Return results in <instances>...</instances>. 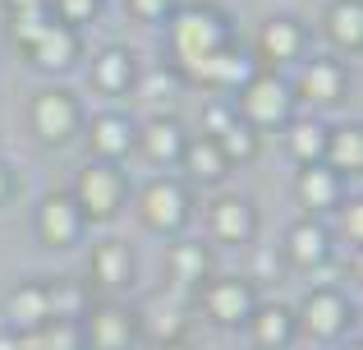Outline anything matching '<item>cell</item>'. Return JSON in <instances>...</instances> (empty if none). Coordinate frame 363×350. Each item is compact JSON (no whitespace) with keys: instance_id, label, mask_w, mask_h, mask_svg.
I'll list each match as a JSON object with an SVG mask.
<instances>
[{"instance_id":"obj_1","label":"cell","mask_w":363,"mask_h":350,"mask_svg":"<svg viewBox=\"0 0 363 350\" xmlns=\"http://www.w3.org/2000/svg\"><path fill=\"white\" fill-rule=\"evenodd\" d=\"M225 46H230V18L212 5L179 9L175 23H170V51H175V60L184 65L189 74L203 60H212L216 51H225Z\"/></svg>"},{"instance_id":"obj_2","label":"cell","mask_w":363,"mask_h":350,"mask_svg":"<svg viewBox=\"0 0 363 350\" xmlns=\"http://www.w3.org/2000/svg\"><path fill=\"white\" fill-rule=\"evenodd\" d=\"M240 111H244V125L248 129L285 125L290 111H294V92L285 88L276 74H253V79L240 88Z\"/></svg>"},{"instance_id":"obj_3","label":"cell","mask_w":363,"mask_h":350,"mask_svg":"<svg viewBox=\"0 0 363 350\" xmlns=\"http://www.w3.org/2000/svg\"><path fill=\"white\" fill-rule=\"evenodd\" d=\"M74 203H79L83 217L92 222H106L116 217V207L124 203V175L111 162H88L74 180Z\"/></svg>"},{"instance_id":"obj_4","label":"cell","mask_w":363,"mask_h":350,"mask_svg":"<svg viewBox=\"0 0 363 350\" xmlns=\"http://www.w3.org/2000/svg\"><path fill=\"white\" fill-rule=\"evenodd\" d=\"M28 120H33V134L42 138V143L60 148V143H69V134L79 129V106H74L69 92L46 88V92H37V97H33Z\"/></svg>"},{"instance_id":"obj_5","label":"cell","mask_w":363,"mask_h":350,"mask_svg":"<svg viewBox=\"0 0 363 350\" xmlns=\"http://www.w3.org/2000/svg\"><path fill=\"white\" fill-rule=\"evenodd\" d=\"M138 217H143L147 231H179V226L189 222V194H184V185L170 180V175L152 180V185L143 189V198H138Z\"/></svg>"},{"instance_id":"obj_6","label":"cell","mask_w":363,"mask_h":350,"mask_svg":"<svg viewBox=\"0 0 363 350\" xmlns=\"http://www.w3.org/2000/svg\"><path fill=\"white\" fill-rule=\"evenodd\" d=\"M257 309L253 286L240 277H221V281H203V314L221 327H240L248 323V314Z\"/></svg>"},{"instance_id":"obj_7","label":"cell","mask_w":363,"mask_h":350,"mask_svg":"<svg viewBox=\"0 0 363 350\" xmlns=\"http://www.w3.org/2000/svg\"><path fill=\"white\" fill-rule=\"evenodd\" d=\"M79 332H83V341H88V350H129L133 337H138V318H133L129 309L97 305Z\"/></svg>"},{"instance_id":"obj_8","label":"cell","mask_w":363,"mask_h":350,"mask_svg":"<svg viewBox=\"0 0 363 350\" xmlns=\"http://www.w3.org/2000/svg\"><path fill=\"white\" fill-rule=\"evenodd\" d=\"M79 226H83V212L74 203V194H46L42 198V207H37V235H42V244L65 249V244L79 240Z\"/></svg>"},{"instance_id":"obj_9","label":"cell","mask_w":363,"mask_h":350,"mask_svg":"<svg viewBox=\"0 0 363 350\" xmlns=\"http://www.w3.org/2000/svg\"><path fill=\"white\" fill-rule=\"evenodd\" d=\"M350 300L340 295V290H313L308 300H303V309H299V318H303V332H313V337H340V327L350 323Z\"/></svg>"},{"instance_id":"obj_10","label":"cell","mask_w":363,"mask_h":350,"mask_svg":"<svg viewBox=\"0 0 363 350\" xmlns=\"http://www.w3.org/2000/svg\"><path fill=\"white\" fill-rule=\"evenodd\" d=\"M88 143H92V153H97L101 162H111V157L133 153L138 125H133L129 116H120V111H101V116H92V125H88Z\"/></svg>"},{"instance_id":"obj_11","label":"cell","mask_w":363,"mask_h":350,"mask_svg":"<svg viewBox=\"0 0 363 350\" xmlns=\"http://www.w3.org/2000/svg\"><path fill=\"white\" fill-rule=\"evenodd\" d=\"M207 231L221 244H248L253 240V207L244 203L240 194H225L207 207Z\"/></svg>"},{"instance_id":"obj_12","label":"cell","mask_w":363,"mask_h":350,"mask_svg":"<svg viewBox=\"0 0 363 350\" xmlns=\"http://www.w3.org/2000/svg\"><path fill=\"white\" fill-rule=\"evenodd\" d=\"M5 314H9V323H14L18 337H23V332H37L42 323H51V295H46L42 281H23V286L9 290Z\"/></svg>"},{"instance_id":"obj_13","label":"cell","mask_w":363,"mask_h":350,"mask_svg":"<svg viewBox=\"0 0 363 350\" xmlns=\"http://www.w3.org/2000/svg\"><path fill=\"white\" fill-rule=\"evenodd\" d=\"M299 97L303 102H318V106H331V102H340V92H345V70H340L336 60H308L299 70Z\"/></svg>"},{"instance_id":"obj_14","label":"cell","mask_w":363,"mask_h":350,"mask_svg":"<svg viewBox=\"0 0 363 350\" xmlns=\"http://www.w3.org/2000/svg\"><path fill=\"white\" fill-rule=\"evenodd\" d=\"M327 253H331V240L318 222H294L290 231H285V258H290L294 268H322Z\"/></svg>"},{"instance_id":"obj_15","label":"cell","mask_w":363,"mask_h":350,"mask_svg":"<svg viewBox=\"0 0 363 350\" xmlns=\"http://www.w3.org/2000/svg\"><path fill=\"white\" fill-rule=\"evenodd\" d=\"M184 129H179V120H170V116H161V120H152V125H143L138 129V143L133 148H143V153L152 157V162H179L184 157Z\"/></svg>"},{"instance_id":"obj_16","label":"cell","mask_w":363,"mask_h":350,"mask_svg":"<svg viewBox=\"0 0 363 350\" xmlns=\"http://www.w3.org/2000/svg\"><path fill=\"white\" fill-rule=\"evenodd\" d=\"M28 55H33V65H42V70H69L74 55H79V33L65 28V23H51L28 46Z\"/></svg>"},{"instance_id":"obj_17","label":"cell","mask_w":363,"mask_h":350,"mask_svg":"<svg viewBox=\"0 0 363 350\" xmlns=\"http://www.w3.org/2000/svg\"><path fill=\"white\" fill-rule=\"evenodd\" d=\"M248 327H253L257 350H281V346H290V337H294V314L285 305H257L253 314H248Z\"/></svg>"},{"instance_id":"obj_18","label":"cell","mask_w":363,"mask_h":350,"mask_svg":"<svg viewBox=\"0 0 363 350\" xmlns=\"http://www.w3.org/2000/svg\"><path fill=\"white\" fill-rule=\"evenodd\" d=\"M194 79L207 83V88H244V83L253 79V65H248V55H240L235 46H225V51H216L212 60L198 65Z\"/></svg>"},{"instance_id":"obj_19","label":"cell","mask_w":363,"mask_h":350,"mask_svg":"<svg viewBox=\"0 0 363 350\" xmlns=\"http://www.w3.org/2000/svg\"><path fill=\"white\" fill-rule=\"evenodd\" d=\"M322 157H327V171H336V175H359V171H363V129H359V125L331 129Z\"/></svg>"},{"instance_id":"obj_20","label":"cell","mask_w":363,"mask_h":350,"mask_svg":"<svg viewBox=\"0 0 363 350\" xmlns=\"http://www.w3.org/2000/svg\"><path fill=\"white\" fill-rule=\"evenodd\" d=\"M92 277H97L101 286H111V290L129 286V281H133V253H129V244L101 240L97 249H92Z\"/></svg>"},{"instance_id":"obj_21","label":"cell","mask_w":363,"mask_h":350,"mask_svg":"<svg viewBox=\"0 0 363 350\" xmlns=\"http://www.w3.org/2000/svg\"><path fill=\"white\" fill-rule=\"evenodd\" d=\"M257 46H262V55L272 65H290L294 55L303 51V28L294 23V18H272V23H262Z\"/></svg>"},{"instance_id":"obj_22","label":"cell","mask_w":363,"mask_h":350,"mask_svg":"<svg viewBox=\"0 0 363 350\" xmlns=\"http://www.w3.org/2000/svg\"><path fill=\"white\" fill-rule=\"evenodd\" d=\"M92 79H97L101 92H124V88H133V79H138V70H133V55L124 51V46H106V51L92 60Z\"/></svg>"},{"instance_id":"obj_23","label":"cell","mask_w":363,"mask_h":350,"mask_svg":"<svg viewBox=\"0 0 363 350\" xmlns=\"http://www.w3.org/2000/svg\"><path fill=\"white\" fill-rule=\"evenodd\" d=\"M299 198H303V207H313V212L336 207L340 203V175L327 171V166H303L299 171Z\"/></svg>"},{"instance_id":"obj_24","label":"cell","mask_w":363,"mask_h":350,"mask_svg":"<svg viewBox=\"0 0 363 350\" xmlns=\"http://www.w3.org/2000/svg\"><path fill=\"white\" fill-rule=\"evenodd\" d=\"M170 277L179 281V286H203V281H212V253H207V244H175L170 249Z\"/></svg>"},{"instance_id":"obj_25","label":"cell","mask_w":363,"mask_h":350,"mask_svg":"<svg viewBox=\"0 0 363 350\" xmlns=\"http://www.w3.org/2000/svg\"><path fill=\"white\" fill-rule=\"evenodd\" d=\"M79 346H83L79 323H65V318H51V323H42L37 332L18 337V350H79Z\"/></svg>"},{"instance_id":"obj_26","label":"cell","mask_w":363,"mask_h":350,"mask_svg":"<svg viewBox=\"0 0 363 350\" xmlns=\"http://www.w3.org/2000/svg\"><path fill=\"white\" fill-rule=\"evenodd\" d=\"M184 166L194 180H203V185H212V180H221L230 171V162L221 157V148H216V138H194V143H184Z\"/></svg>"},{"instance_id":"obj_27","label":"cell","mask_w":363,"mask_h":350,"mask_svg":"<svg viewBox=\"0 0 363 350\" xmlns=\"http://www.w3.org/2000/svg\"><path fill=\"white\" fill-rule=\"evenodd\" d=\"M327 33L336 46H345V51H354L363 42V5L359 0H336V5L327 9Z\"/></svg>"},{"instance_id":"obj_28","label":"cell","mask_w":363,"mask_h":350,"mask_svg":"<svg viewBox=\"0 0 363 350\" xmlns=\"http://www.w3.org/2000/svg\"><path fill=\"white\" fill-rule=\"evenodd\" d=\"M285 148H290L294 162L318 166L322 148H327V129H322L318 120H299V125H290V138H285Z\"/></svg>"},{"instance_id":"obj_29","label":"cell","mask_w":363,"mask_h":350,"mask_svg":"<svg viewBox=\"0 0 363 350\" xmlns=\"http://www.w3.org/2000/svg\"><path fill=\"white\" fill-rule=\"evenodd\" d=\"M216 148H221V157L225 162H248V157L257 153V129H248L244 120H230V125L216 134Z\"/></svg>"},{"instance_id":"obj_30","label":"cell","mask_w":363,"mask_h":350,"mask_svg":"<svg viewBox=\"0 0 363 350\" xmlns=\"http://www.w3.org/2000/svg\"><path fill=\"white\" fill-rule=\"evenodd\" d=\"M147 332L157 337L161 346H175L179 337H184V314H179V305H166V300H157V305L147 309Z\"/></svg>"},{"instance_id":"obj_31","label":"cell","mask_w":363,"mask_h":350,"mask_svg":"<svg viewBox=\"0 0 363 350\" xmlns=\"http://www.w3.org/2000/svg\"><path fill=\"white\" fill-rule=\"evenodd\" d=\"M46 28H51V18H46V5H33V9H18L14 14V37L23 46H33L37 37L46 33Z\"/></svg>"},{"instance_id":"obj_32","label":"cell","mask_w":363,"mask_h":350,"mask_svg":"<svg viewBox=\"0 0 363 350\" xmlns=\"http://www.w3.org/2000/svg\"><path fill=\"white\" fill-rule=\"evenodd\" d=\"M97 5H101V0H55V9H60V23H65V28L92 23V18H97Z\"/></svg>"},{"instance_id":"obj_33","label":"cell","mask_w":363,"mask_h":350,"mask_svg":"<svg viewBox=\"0 0 363 350\" xmlns=\"http://www.w3.org/2000/svg\"><path fill=\"white\" fill-rule=\"evenodd\" d=\"M129 9L138 18H147V23H157V18H166L175 9V0H129Z\"/></svg>"},{"instance_id":"obj_34","label":"cell","mask_w":363,"mask_h":350,"mask_svg":"<svg viewBox=\"0 0 363 350\" xmlns=\"http://www.w3.org/2000/svg\"><path fill=\"white\" fill-rule=\"evenodd\" d=\"M345 235H350V244L363 240V207L359 203H345Z\"/></svg>"},{"instance_id":"obj_35","label":"cell","mask_w":363,"mask_h":350,"mask_svg":"<svg viewBox=\"0 0 363 350\" xmlns=\"http://www.w3.org/2000/svg\"><path fill=\"white\" fill-rule=\"evenodd\" d=\"M170 74H152V79H143V97H170Z\"/></svg>"},{"instance_id":"obj_36","label":"cell","mask_w":363,"mask_h":350,"mask_svg":"<svg viewBox=\"0 0 363 350\" xmlns=\"http://www.w3.org/2000/svg\"><path fill=\"white\" fill-rule=\"evenodd\" d=\"M9 5V14H18V9H33V5H42V0H5Z\"/></svg>"},{"instance_id":"obj_37","label":"cell","mask_w":363,"mask_h":350,"mask_svg":"<svg viewBox=\"0 0 363 350\" xmlns=\"http://www.w3.org/2000/svg\"><path fill=\"white\" fill-rule=\"evenodd\" d=\"M9 198V166H0V203Z\"/></svg>"},{"instance_id":"obj_38","label":"cell","mask_w":363,"mask_h":350,"mask_svg":"<svg viewBox=\"0 0 363 350\" xmlns=\"http://www.w3.org/2000/svg\"><path fill=\"white\" fill-rule=\"evenodd\" d=\"M0 350H18V337H9V332H0Z\"/></svg>"},{"instance_id":"obj_39","label":"cell","mask_w":363,"mask_h":350,"mask_svg":"<svg viewBox=\"0 0 363 350\" xmlns=\"http://www.w3.org/2000/svg\"><path fill=\"white\" fill-rule=\"evenodd\" d=\"M161 350H179V346H161Z\"/></svg>"},{"instance_id":"obj_40","label":"cell","mask_w":363,"mask_h":350,"mask_svg":"<svg viewBox=\"0 0 363 350\" xmlns=\"http://www.w3.org/2000/svg\"><path fill=\"white\" fill-rule=\"evenodd\" d=\"M345 350H359V346H345Z\"/></svg>"},{"instance_id":"obj_41","label":"cell","mask_w":363,"mask_h":350,"mask_svg":"<svg viewBox=\"0 0 363 350\" xmlns=\"http://www.w3.org/2000/svg\"><path fill=\"white\" fill-rule=\"evenodd\" d=\"M42 5H46V0H42Z\"/></svg>"}]
</instances>
